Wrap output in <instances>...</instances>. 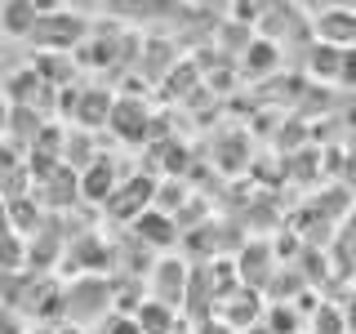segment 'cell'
<instances>
[{
	"mask_svg": "<svg viewBox=\"0 0 356 334\" xmlns=\"http://www.w3.org/2000/svg\"><path fill=\"white\" fill-rule=\"evenodd\" d=\"M348 76H352V81H356V49L348 54Z\"/></svg>",
	"mask_w": 356,
	"mask_h": 334,
	"instance_id": "6da1fadb",
	"label": "cell"
}]
</instances>
